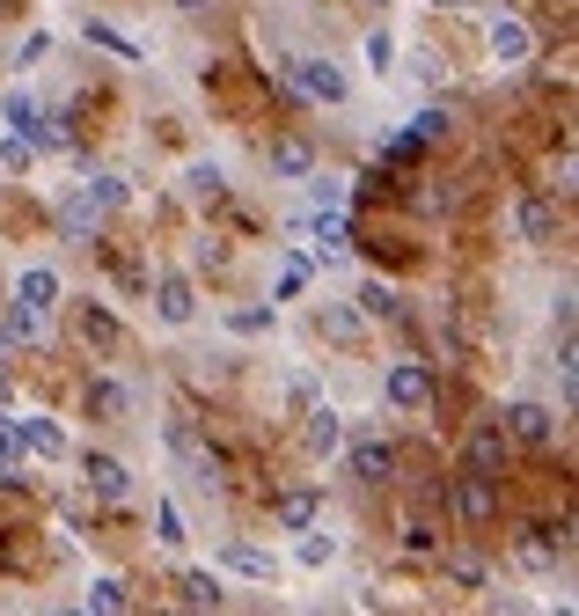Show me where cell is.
Masks as SVG:
<instances>
[{"label":"cell","instance_id":"6da1fadb","mask_svg":"<svg viewBox=\"0 0 579 616\" xmlns=\"http://www.w3.org/2000/svg\"><path fill=\"white\" fill-rule=\"evenodd\" d=\"M448 507H455L470 528H484V521L499 514V485H491V477H477V469H462V477H448Z\"/></svg>","mask_w":579,"mask_h":616},{"label":"cell","instance_id":"7a4b0ae2","mask_svg":"<svg viewBox=\"0 0 579 616\" xmlns=\"http://www.w3.org/2000/svg\"><path fill=\"white\" fill-rule=\"evenodd\" d=\"M301 235H309V257H315L323 271H338L345 249H352V228H345V213H309V221H301Z\"/></svg>","mask_w":579,"mask_h":616},{"label":"cell","instance_id":"3957f363","mask_svg":"<svg viewBox=\"0 0 579 616\" xmlns=\"http://www.w3.org/2000/svg\"><path fill=\"white\" fill-rule=\"evenodd\" d=\"M287 89H293V96H309V103H345V74L331 67V59H293Z\"/></svg>","mask_w":579,"mask_h":616},{"label":"cell","instance_id":"277c9868","mask_svg":"<svg viewBox=\"0 0 579 616\" xmlns=\"http://www.w3.org/2000/svg\"><path fill=\"white\" fill-rule=\"evenodd\" d=\"M382 396L396 404V411H426V404H433V374L418 368V360H396L389 382H382Z\"/></svg>","mask_w":579,"mask_h":616},{"label":"cell","instance_id":"5b68a950","mask_svg":"<svg viewBox=\"0 0 579 616\" xmlns=\"http://www.w3.org/2000/svg\"><path fill=\"white\" fill-rule=\"evenodd\" d=\"M484 37H491V59H499V67H521V59L535 51V30L521 23V15H507V8L491 15V30H484Z\"/></svg>","mask_w":579,"mask_h":616},{"label":"cell","instance_id":"8992f818","mask_svg":"<svg viewBox=\"0 0 579 616\" xmlns=\"http://www.w3.org/2000/svg\"><path fill=\"white\" fill-rule=\"evenodd\" d=\"M499 433H513V441H529V448H551V433H557V411H543V404H513Z\"/></svg>","mask_w":579,"mask_h":616},{"label":"cell","instance_id":"52a82bcc","mask_svg":"<svg viewBox=\"0 0 579 616\" xmlns=\"http://www.w3.org/2000/svg\"><path fill=\"white\" fill-rule=\"evenodd\" d=\"M81 477H89L96 499H125V485H132V469H125L118 455H81Z\"/></svg>","mask_w":579,"mask_h":616},{"label":"cell","instance_id":"ba28073f","mask_svg":"<svg viewBox=\"0 0 579 616\" xmlns=\"http://www.w3.org/2000/svg\"><path fill=\"white\" fill-rule=\"evenodd\" d=\"M470 469L499 485V469H507V433H499V426H477V433H470Z\"/></svg>","mask_w":579,"mask_h":616},{"label":"cell","instance_id":"9c48e42d","mask_svg":"<svg viewBox=\"0 0 579 616\" xmlns=\"http://www.w3.org/2000/svg\"><path fill=\"white\" fill-rule=\"evenodd\" d=\"M51 301H59V271H51V265H30V271H23V287H15V309L45 316Z\"/></svg>","mask_w":579,"mask_h":616},{"label":"cell","instance_id":"30bf717a","mask_svg":"<svg viewBox=\"0 0 579 616\" xmlns=\"http://www.w3.org/2000/svg\"><path fill=\"white\" fill-rule=\"evenodd\" d=\"M389 469H396V448H389V441H374V433H360V441H352V477L382 485Z\"/></svg>","mask_w":579,"mask_h":616},{"label":"cell","instance_id":"8fae6325","mask_svg":"<svg viewBox=\"0 0 579 616\" xmlns=\"http://www.w3.org/2000/svg\"><path fill=\"white\" fill-rule=\"evenodd\" d=\"M154 309H162V323H192L198 316V294H192V279H162V287H154Z\"/></svg>","mask_w":579,"mask_h":616},{"label":"cell","instance_id":"7c38bea8","mask_svg":"<svg viewBox=\"0 0 579 616\" xmlns=\"http://www.w3.org/2000/svg\"><path fill=\"white\" fill-rule=\"evenodd\" d=\"M301 441H309V455H331V448L345 441L338 411H331V404H315V411H309V426H301Z\"/></svg>","mask_w":579,"mask_h":616},{"label":"cell","instance_id":"4fadbf2b","mask_svg":"<svg viewBox=\"0 0 579 616\" xmlns=\"http://www.w3.org/2000/svg\"><path fill=\"white\" fill-rule=\"evenodd\" d=\"M81 404H89L96 419H125V404H132V396H125V382H111V374H96V382L81 390Z\"/></svg>","mask_w":579,"mask_h":616},{"label":"cell","instance_id":"5bb4252c","mask_svg":"<svg viewBox=\"0 0 579 616\" xmlns=\"http://www.w3.org/2000/svg\"><path fill=\"white\" fill-rule=\"evenodd\" d=\"M265 162H271V176H315V148H309V140H279Z\"/></svg>","mask_w":579,"mask_h":616},{"label":"cell","instance_id":"9a60e30c","mask_svg":"<svg viewBox=\"0 0 579 616\" xmlns=\"http://www.w3.org/2000/svg\"><path fill=\"white\" fill-rule=\"evenodd\" d=\"M23 448H30V455H45V463H59V455H67V433H59L51 419H23Z\"/></svg>","mask_w":579,"mask_h":616},{"label":"cell","instance_id":"2e32d148","mask_svg":"<svg viewBox=\"0 0 579 616\" xmlns=\"http://www.w3.org/2000/svg\"><path fill=\"white\" fill-rule=\"evenodd\" d=\"M418 162H426V148H418L410 132H396V140H382V176H389V170H418Z\"/></svg>","mask_w":579,"mask_h":616},{"label":"cell","instance_id":"e0dca14e","mask_svg":"<svg viewBox=\"0 0 579 616\" xmlns=\"http://www.w3.org/2000/svg\"><path fill=\"white\" fill-rule=\"evenodd\" d=\"M360 309H367V316H404V294H396V287H382V279H367V287H360Z\"/></svg>","mask_w":579,"mask_h":616},{"label":"cell","instance_id":"ac0fdd59","mask_svg":"<svg viewBox=\"0 0 579 616\" xmlns=\"http://www.w3.org/2000/svg\"><path fill=\"white\" fill-rule=\"evenodd\" d=\"M309 213H345V184L338 176H309Z\"/></svg>","mask_w":579,"mask_h":616},{"label":"cell","instance_id":"d6986e66","mask_svg":"<svg viewBox=\"0 0 579 616\" xmlns=\"http://www.w3.org/2000/svg\"><path fill=\"white\" fill-rule=\"evenodd\" d=\"M176 594H184L192 609H213V602H220V580H213V572H184V580H176Z\"/></svg>","mask_w":579,"mask_h":616},{"label":"cell","instance_id":"ffe728a7","mask_svg":"<svg viewBox=\"0 0 579 616\" xmlns=\"http://www.w3.org/2000/svg\"><path fill=\"white\" fill-rule=\"evenodd\" d=\"M81 198H89L96 213H118V206H125V176H89V191H81Z\"/></svg>","mask_w":579,"mask_h":616},{"label":"cell","instance_id":"44dd1931","mask_svg":"<svg viewBox=\"0 0 579 616\" xmlns=\"http://www.w3.org/2000/svg\"><path fill=\"white\" fill-rule=\"evenodd\" d=\"M0 338H8V346H37V338H45V316H30V309H8V323H0Z\"/></svg>","mask_w":579,"mask_h":616},{"label":"cell","instance_id":"7402d4cb","mask_svg":"<svg viewBox=\"0 0 579 616\" xmlns=\"http://www.w3.org/2000/svg\"><path fill=\"white\" fill-rule=\"evenodd\" d=\"M81 338L89 346H118V316L111 309H81Z\"/></svg>","mask_w":579,"mask_h":616},{"label":"cell","instance_id":"603a6c76","mask_svg":"<svg viewBox=\"0 0 579 616\" xmlns=\"http://www.w3.org/2000/svg\"><path fill=\"white\" fill-rule=\"evenodd\" d=\"M315 507H323L315 492H287V499H279V528H309V521H315Z\"/></svg>","mask_w":579,"mask_h":616},{"label":"cell","instance_id":"cb8c5ba5","mask_svg":"<svg viewBox=\"0 0 579 616\" xmlns=\"http://www.w3.org/2000/svg\"><path fill=\"white\" fill-rule=\"evenodd\" d=\"M228 566H235V572H250V580H271V558L257 550V543H228Z\"/></svg>","mask_w":579,"mask_h":616},{"label":"cell","instance_id":"d4e9b609","mask_svg":"<svg viewBox=\"0 0 579 616\" xmlns=\"http://www.w3.org/2000/svg\"><path fill=\"white\" fill-rule=\"evenodd\" d=\"M89 616H125V580H96L89 588Z\"/></svg>","mask_w":579,"mask_h":616},{"label":"cell","instance_id":"484cf974","mask_svg":"<svg viewBox=\"0 0 579 616\" xmlns=\"http://www.w3.org/2000/svg\"><path fill=\"white\" fill-rule=\"evenodd\" d=\"M551 228H557V213L543 198H529V206H521V235H529V243H551Z\"/></svg>","mask_w":579,"mask_h":616},{"label":"cell","instance_id":"4316f807","mask_svg":"<svg viewBox=\"0 0 579 616\" xmlns=\"http://www.w3.org/2000/svg\"><path fill=\"white\" fill-rule=\"evenodd\" d=\"M89 45H103V51H118V59H140V45L125 37V30H111V23H89Z\"/></svg>","mask_w":579,"mask_h":616},{"label":"cell","instance_id":"83f0119b","mask_svg":"<svg viewBox=\"0 0 579 616\" xmlns=\"http://www.w3.org/2000/svg\"><path fill=\"white\" fill-rule=\"evenodd\" d=\"M0 455H8V469L30 455V448H23V419H15V411H0Z\"/></svg>","mask_w":579,"mask_h":616},{"label":"cell","instance_id":"f1b7e54d","mask_svg":"<svg viewBox=\"0 0 579 616\" xmlns=\"http://www.w3.org/2000/svg\"><path fill=\"white\" fill-rule=\"evenodd\" d=\"M448 580H462V588H484V558H477V550H455V558H448Z\"/></svg>","mask_w":579,"mask_h":616},{"label":"cell","instance_id":"f546056e","mask_svg":"<svg viewBox=\"0 0 579 616\" xmlns=\"http://www.w3.org/2000/svg\"><path fill=\"white\" fill-rule=\"evenodd\" d=\"M154 536L170 543V550H176V543H184V514H176L170 499H162V507H154Z\"/></svg>","mask_w":579,"mask_h":616},{"label":"cell","instance_id":"4dcf8cb0","mask_svg":"<svg viewBox=\"0 0 579 616\" xmlns=\"http://www.w3.org/2000/svg\"><path fill=\"white\" fill-rule=\"evenodd\" d=\"M440 132H448V118H440V111H418V118H410V140H418V148H433Z\"/></svg>","mask_w":579,"mask_h":616},{"label":"cell","instance_id":"1f68e13d","mask_svg":"<svg viewBox=\"0 0 579 616\" xmlns=\"http://www.w3.org/2000/svg\"><path fill=\"white\" fill-rule=\"evenodd\" d=\"M389 59H396V37H389V30H374V37H367V67H374V74H389Z\"/></svg>","mask_w":579,"mask_h":616},{"label":"cell","instance_id":"d6a6232c","mask_svg":"<svg viewBox=\"0 0 579 616\" xmlns=\"http://www.w3.org/2000/svg\"><path fill=\"white\" fill-rule=\"evenodd\" d=\"M301 287H309V265H301V257H287V265H279V301H293Z\"/></svg>","mask_w":579,"mask_h":616},{"label":"cell","instance_id":"836d02e7","mask_svg":"<svg viewBox=\"0 0 579 616\" xmlns=\"http://www.w3.org/2000/svg\"><path fill=\"white\" fill-rule=\"evenodd\" d=\"M184 184H192V191H206V198H220V170H213V162H198V170H184Z\"/></svg>","mask_w":579,"mask_h":616},{"label":"cell","instance_id":"e575fe53","mask_svg":"<svg viewBox=\"0 0 579 616\" xmlns=\"http://www.w3.org/2000/svg\"><path fill=\"white\" fill-rule=\"evenodd\" d=\"M331 558H338V543H331V536H309V543H301V566H331Z\"/></svg>","mask_w":579,"mask_h":616},{"label":"cell","instance_id":"d590c367","mask_svg":"<svg viewBox=\"0 0 579 616\" xmlns=\"http://www.w3.org/2000/svg\"><path fill=\"white\" fill-rule=\"evenodd\" d=\"M0 162H8V170H30L37 154H30V140H15V132H8V148H0Z\"/></svg>","mask_w":579,"mask_h":616},{"label":"cell","instance_id":"8d00e7d4","mask_svg":"<svg viewBox=\"0 0 579 616\" xmlns=\"http://www.w3.org/2000/svg\"><path fill=\"white\" fill-rule=\"evenodd\" d=\"M323 330H331V338H352V330H360V316H352V309H331V316H323Z\"/></svg>","mask_w":579,"mask_h":616},{"label":"cell","instance_id":"74e56055","mask_svg":"<svg viewBox=\"0 0 579 616\" xmlns=\"http://www.w3.org/2000/svg\"><path fill=\"white\" fill-rule=\"evenodd\" d=\"M45 51H51V37H45V30H30V37H23V51H15V67H30V59H45Z\"/></svg>","mask_w":579,"mask_h":616},{"label":"cell","instance_id":"f35d334b","mask_svg":"<svg viewBox=\"0 0 579 616\" xmlns=\"http://www.w3.org/2000/svg\"><path fill=\"white\" fill-rule=\"evenodd\" d=\"M228 323H235L242 338H250V330H265V323H271V309H235V316H228Z\"/></svg>","mask_w":579,"mask_h":616},{"label":"cell","instance_id":"ab89813d","mask_svg":"<svg viewBox=\"0 0 579 616\" xmlns=\"http://www.w3.org/2000/svg\"><path fill=\"white\" fill-rule=\"evenodd\" d=\"M206 8H213V0H184V15H206Z\"/></svg>","mask_w":579,"mask_h":616},{"label":"cell","instance_id":"60d3db41","mask_svg":"<svg viewBox=\"0 0 579 616\" xmlns=\"http://www.w3.org/2000/svg\"><path fill=\"white\" fill-rule=\"evenodd\" d=\"M0 404H8V368H0Z\"/></svg>","mask_w":579,"mask_h":616},{"label":"cell","instance_id":"b9f144b4","mask_svg":"<svg viewBox=\"0 0 579 616\" xmlns=\"http://www.w3.org/2000/svg\"><path fill=\"white\" fill-rule=\"evenodd\" d=\"M551 616H572V602H557V609H551Z\"/></svg>","mask_w":579,"mask_h":616},{"label":"cell","instance_id":"7bdbcfd3","mask_svg":"<svg viewBox=\"0 0 579 616\" xmlns=\"http://www.w3.org/2000/svg\"><path fill=\"white\" fill-rule=\"evenodd\" d=\"M8 8H15V0H0V15H8Z\"/></svg>","mask_w":579,"mask_h":616},{"label":"cell","instance_id":"ee69618b","mask_svg":"<svg viewBox=\"0 0 579 616\" xmlns=\"http://www.w3.org/2000/svg\"><path fill=\"white\" fill-rule=\"evenodd\" d=\"M433 8H448V0H433Z\"/></svg>","mask_w":579,"mask_h":616}]
</instances>
